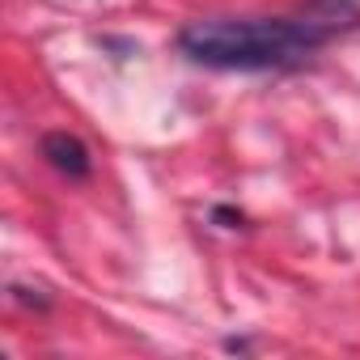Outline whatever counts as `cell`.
<instances>
[{"mask_svg": "<svg viewBox=\"0 0 360 360\" xmlns=\"http://www.w3.org/2000/svg\"><path fill=\"white\" fill-rule=\"evenodd\" d=\"M352 30H360V0H305L292 18L187 22L174 47L212 72H297Z\"/></svg>", "mask_w": 360, "mask_h": 360, "instance_id": "cell-1", "label": "cell"}, {"mask_svg": "<svg viewBox=\"0 0 360 360\" xmlns=\"http://www.w3.org/2000/svg\"><path fill=\"white\" fill-rule=\"evenodd\" d=\"M39 148H43L47 165H51L56 174L72 178V183H85V178L94 174V157H89L85 140H81V136H72V131H47Z\"/></svg>", "mask_w": 360, "mask_h": 360, "instance_id": "cell-2", "label": "cell"}, {"mask_svg": "<svg viewBox=\"0 0 360 360\" xmlns=\"http://www.w3.org/2000/svg\"><path fill=\"white\" fill-rule=\"evenodd\" d=\"M212 221H217L221 229H242V225H246V217H242L238 208H229V204H221V208H212Z\"/></svg>", "mask_w": 360, "mask_h": 360, "instance_id": "cell-3", "label": "cell"}, {"mask_svg": "<svg viewBox=\"0 0 360 360\" xmlns=\"http://www.w3.org/2000/svg\"><path fill=\"white\" fill-rule=\"evenodd\" d=\"M13 301L34 305V309H47V305H51V297H43L39 288H26V284H13Z\"/></svg>", "mask_w": 360, "mask_h": 360, "instance_id": "cell-4", "label": "cell"}, {"mask_svg": "<svg viewBox=\"0 0 360 360\" xmlns=\"http://www.w3.org/2000/svg\"><path fill=\"white\" fill-rule=\"evenodd\" d=\"M225 352H250V339H225Z\"/></svg>", "mask_w": 360, "mask_h": 360, "instance_id": "cell-5", "label": "cell"}]
</instances>
